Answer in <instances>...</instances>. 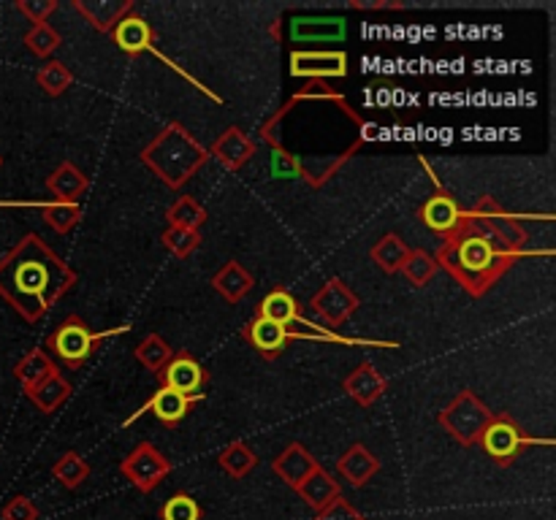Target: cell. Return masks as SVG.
Wrapping results in <instances>:
<instances>
[{
  "label": "cell",
  "mask_w": 556,
  "mask_h": 520,
  "mask_svg": "<svg viewBox=\"0 0 556 520\" xmlns=\"http://www.w3.org/2000/svg\"><path fill=\"white\" fill-rule=\"evenodd\" d=\"M524 247L526 231L521 223L491 196H483L472 209L461 212L459 228L442 239L434 260L472 298H480L513 269Z\"/></svg>",
  "instance_id": "1"
},
{
  "label": "cell",
  "mask_w": 556,
  "mask_h": 520,
  "mask_svg": "<svg viewBox=\"0 0 556 520\" xmlns=\"http://www.w3.org/2000/svg\"><path fill=\"white\" fill-rule=\"evenodd\" d=\"M79 282L77 271L39 236H23L0 258V298L36 325Z\"/></svg>",
  "instance_id": "2"
},
{
  "label": "cell",
  "mask_w": 556,
  "mask_h": 520,
  "mask_svg": "<svg viewBox=\"0 0 556 520\" xmlns=\"http://www.w3.org/2000/svg\"><path fill=\"white\" fill-rule=\"evenodd\" d=\"M139 163H144L166 187L180 190L209 163V152L182 123H169L139 152Z\"/></svg>",
  "instance_id": "3"
},
{
  "label": "cell",
  "mask_w": 556,
  "mask_h": 520,
  "mask_svg": "<svg viewBox=\"0 0 556 520\" xmlns=\"http://www.w3.org/2000/svg\"><path fill=\"white\" fill-rule=\"evenodd\" d=\"M128 325H120L117 331H93L79 315H69L50 336H47V350L50 355H55L63 366L69 369H79L90 360V355L96 352V347L115 333H125Z\"/></svg>",
  "instance_id": "4"
},
{
  "label": "cell",
  "mask_w": 556,
  "mask_h": 520,
  "mask_svg": "<svg viewBox=\"0 0 556 520\" xmlns=\"http://www.w3.org/2000/svg\"><path fill=\"white\" fill-rule=\"evenodd\" d=\"M491 417H494V412L472 390H459L453 396V401L437 415V423L459 444L472 447V444L480 442V436H483L486 425L491 423Z\"/></svg>",
  "instance_id": "5"
},
{
  "label": "cell",
  "mask_w": 556,
  "mask_h": 520,
  "mask_svg": "<svg viewBox=\"0 0 556 520\" xmlns=\"http://www.w3.org/2000/svg\"><path fill=\"white\" fill-rule=\"evenodd\" d=\"M120 471L136 490L153 493L171 474V461L153 442H142L123 458Z\"/></svg>",
  "instance_id": "6"
},
{
  "label": "cell",
  "mask_w": 556,
  "mask_h": 520,
  "mask_svg": "<svg viewBox=\"0 0 556 520\" xmlns=\"http://www.w3.org/2000/svg\"><path fill=\"white\" fill-rule=\"evenodd\" d=\"M534 439L526 436L521 431V425L510 417V415H502V412H494L491 423L486 425L483 436H480V447L486 450V455L496 463V466H510L515 463V458L521 455V450L526 444H532Z\"/></svg>",
  "instance_id": "7"
},
{
  "label": "cell",
  "mask_w": 556,
  "mask_h": 520,
  "mask_svg": "<svg viewBox=\"0 0 556 520\" xmlns=\"http://www.w3.org/2000/svg\"><path fill=\"white\" fill-rule=\"evenodd\" d=\"M358 306H361L358 296L342 279H329L310 301V309L326 323L329 331L345 325Z\"/></svg>",
  "instance_id": "8"
},
{
  "label": "cell",
  "mask_w": 556,
  "mask_h": 520,
  "mask_svg": "<svg viewBox=\"0 0 556 520\" xmlns=\"http://www.w3.org/2000/svg\"><path fill=\"white\" fill-rule=\"evenodd\" d=\"M348 55L339 50H318V52H307V50H296L291 52V77L296 79H345L348 77Z\"/></svg>",
  "instance_id": "9"
},
{
  "label": "cell",
  "mask_w": 556,
  "mask_h": 520,
  "mask_svg": "<svg viewBox=\"0 0 556 520\" xmlns=\"http://www.w3.org/2000/svg\"><path fill=\"white\" fill-rule=\"evenodd\" d=\"M163 388H171L182 396H199L209 385V371L188 350H174L171 360L158 374Z\"/></svg>",
  "instance_id": "10"
},
{
  "label": "cell",
  "mask_w": 556,
  "mask_h": 520,
  "mask_svg": "<svg viewBox=\"0 0 556 520\" xmlns=\"http://www.w3.org/2000/svg\"><path fill=\"white\" fill-rule=\"evenodd\" d=\"M201 401H204V393H199V396H182V393H177V390L161 385V390H155V393L150 396V401L142 404L139 412H134L123 425L128 428L136 417H142L144 412H153L163 425L174 428V425H180V423H182V420H185Z\"/></svg>",
  "instance_id": "11"
},
{
  "label": "cell",
  "mask_w": 556,
  "mask_h": 520,
  "mask_svg": "<svg viewBox=\"0 0 556 520\" xmlns=\"http://www.w3.org/2000/svg\"><path fill=\"white\" fill-rule=\"evenodd\" d=\"M109 36H112V41L117 44V50H120L123 55H128V58H139V55H144V52H153V55H158L161 60H166V55H161L158 47H155V33H153L150 23H147L144 17L134 14V12H131L128 17H123ZM166 66H171V63L166 60Z\"/></svg>",
  "instance_id": "12"
},
{
  "label": "cell",
  "mask_w": 556,
  "mask_h": 520,
  "mask_svg": "<svg viewBox=\"0 0 556 520\" xmlns=\"http://www.w3.org/2000/svg\"><path fill=\"white\" fill-rule=\"evenodd\" d=\"M288 36L293 44H339L348 36V23L342 17H293Z\"/></svg>",
  "instance_id": "13"
},
{
  "label": "cell",
  "mask_w": 556,
  "mask_h": 520,
  "mask_svg": "<svg viewBox=\"0 0 556 520\" xmlns=\"http://www.w3.org/2000/svg\"><path fill=\"white\" fill-rule=\"evenodd\" d=\"M207 152H209V158H215L223 169H228L231 174H236V171L245 169V163H250V160L258 155V144H255L242 128L231 125V128H226V131L218 136V141H215L212 150H207Z\"/></svg>",
  "instance_id": "14"
},
{
  "label": "cell",
  "mask_w": 556,
  "mask_h": 520,
  "mask_svg": "<svg viewBox=\"0 0 556 520\" xmlns=\"http://www.w3.org/2000/svg\"><path fill=\"white\" fill-rule=\"evenodd\" d=\"M434 187H437V193L431 198H426V204L418 209V217L429 231H434L437 236L445 239L448 233H453L459 228L464 209L456 204V198L448 190L440 187V182H434Z\"/></svg>",
  "instance_id": "15"
},
{
  "label": "cell",
  "mask_w": 556,
  "mask_h": 520,
  "mask_svg": "<svg viewBox=\"0 0 556 520\" xmlns=\"http://www.w3.org/2000/svg\"><path fill=\"white\" fill-rule=\"evenodd\" d=\"M71 6L98 33H112L117 23L136 9L134 0H74Z\"/></svg>",
  "instance_id": "16"
},
{
  "label": "cell",
  "mask_w": 556,
  "mask_h": 520,
  "mask_svg": "<svg viewBox=\"0 0 556 520\" xmlns=\"http://www.w3.org/2000/svg\"><path fill=\"white\" fill-rule=\"evenodd\" d=\"M242 336H245V342H247L255 352H261L266 360L280 358V355L285 352L288 342H291V333H288L285 325H277V323L264 320V317H253V320L242 328Z\"/></svg>",
  "instance_id": "17"
},
{
  "label": "cell",
  "mask_w": 556,
  "mask_h": 520,
  "mask_svg": "<svg viewBox=\"0 0 556 520\" xmlns=\"http://www.w3.org/2000/svg\"><path fill=\"white\" fill-rule=\"evenodd\" d=\"M320 463L315 461V455L301 444V442H291L274 461H272V469L274 474L288 485V488H299Z\"/></svg>",
  "instance_id": "18"
},
{
  "label": "cell",
  "mask_w": 556,
  "mask_h": 520,
  "mask_svg": "<svg viewBox=\"0 0 556 520\" xmlns=\"http://www.w3.org/2000/svg\"><path fill=\"white\" fill-rule=\"evenodd\" d=\"M342 390L358 404V406H372L385 390H388V379L369 363H358L345 379H342Z\"/></svg>",
  "instance_id": "19"
},
{
  "label": "cell",
  "mask_w": 556,
  "mask_h": 520,
  "mask_svg": "<svg viewBox=\"0 0 556 520\" xmlns=\"http://www.w3.org/2000/svg\"><path fill=\"white\" fill-rule=\"evenodd\" d=\"M380 469V461L372 455V450L361 442L350 444L339 458H337V471L339 477L353 485V488H364Z\"/></svg>",
  "instance_id": "20"
},
{
  "label": "cell",
  "mask_w": 556,
  "mask_h": 520,
  "mask_svg": "<svg viewBox=\"0 0 556 520\" xmlns=\"http://www.w3.org/2000/svg\"><path fill=\"white\" fill-rule=\"evenodd\" d=\"M88 187H90V177L71 160L60 163L47 177V190L55 198V204H77L88 193Z\"/></svg>",
  "instance_id": "21"
},
{
  "label": "cell",
  "mask_w": 556,
  "mask_h": 520,
  "mask_svg": "<svg viewBox=\"0 0 556 520\" xmlns=\"http://www.w3.org/2000/svg\"><path fill=\"white\" fill-rule=\"evenodd\" d=\"M296 493H299V496L304 498V504H307L310 509H315V512H323V509L334 506V504L342 498L339 482H337L323 466H318V469L296 488Z\"/></svg>",
  "instance_id": "22"
},
{
  "label": "cell",
  "mask_w": 556,
  "mask_h": 520,
  "mask_svg": "<svg viewBox=\"0 0 556 520\" xmlns=\"http://www.w3.org/2000/svg\"><path fill=\"white\" fill-rule=\"evenodd\" d=\"M228 304H239L255 285V277L239 263V260H226L215 274H212V282H209Z\"/></svg>",
  "instance_id": "23"
},
{
  "label": "cell",
  "mask_w": 556,
  "mask_h": 520,
  "mask_svg": "<svg viewBox=\"0 0 556 520\" xmlns=\"http://www.w3.org/2000/svg\"><path fill=\"white\" fill-rule=\"evenodd\" d=\"M71 393H74V388H71V382L63 377V371H55L52 377H47L44 382H39L33 390H28L25 396H28V401L42 412V415H52V412H58L69 398H71Z\"/></svg>",
  "instance_id": "24"
},
{
  "label": "cell",
  "mask_w": 556,
  "mask_h": 520,
  "mask_svg": "<svg viewBox=\"0 0 556 520\" xmlns=\"http://www.w3.org/2000/svg\"><path fill=\"white\" fill-rule=\"evenodd\" d=\"M55 371H60L58 363H55V358H52L47 350H42V347L31 350V352L14 366V377H17V382L23 385L25 393L33 390V388H36L39 382H44L47 377H52Z\"/></svg>",
  "instance_id": "25"
},
{
  "label": "cell",
  "mask_w": 556,
  "mask_h": 520,
  "mask_svg": "<svg viewBox=\"0 0 556 520\" xmlns=\"http://www.w3.org/2000/svg\"><path fill=\"white\" fill-rule=\"evenodd\" d=\"M255 317H264V320H272V323L288 328V325H293L301 317V304L285 287H277V290L264 296V301L258 304V315Z\"/></svg>",
  "instance_id": "26"
},
{
  "label": "cell",
  "mask_w": 556,
  "mask_h": 520,
  "mask_svg": "<svg viewBox=\"0 0 556 520\" xmlns=\"http://www.w3.org/2000/svg\"><path fill=\"white\" fill-rule=\"evenodd\" d=\"M410 255V247L404 244V239L399 233H383L372 250H369V258L375 260V266L385 274H396L402 271V263L407 260Z\"/></svg>",
  "instance_id": "27"
},
{
  "label": "cell",
  "mask_w": 556,
  "mask_h": 520,
  "mask_svg": "<svg viewBox=\"0 0 556 520\" xmlns=\"http://www.w3.org/2000/svg\"><path fill=\"white\" fill-rule=\"evenodd\" d=\"M220 469L234 477V479H245L255 466H258V455L253 447H247L245 442H231L220 455H218Z\"/></svg>",
  "instance_id": "28"
},
{
  "label": "cell",
  "mask_w": 556,
  "mask_h": 520,
  "mask_svg": "<svg viewBox=\"0 0 556 520\" xmlns=\"http://www.w3.org/2000/svg\"><path fill=\"white\" fill-rule=\"evenodd\" d=\"M207 209L193 198V196H180L169 209H166V220L174 228H188V231H199L207 223Z\"/></svg>",
  "instance_id": "29"
},
{
  "label": "cell",
  "mask_w": 556,
  "mask_h": 520,
  "mask_svg": "<svg viewBox=\"0 0 556 520\" xmlns=\"http://www.w3.org/2000/svg\"><path fill=\"white\" fill-rule=\"evenodd\" d=\"M134 355H136V360H139L144 369H150L153 374H161V371H163V366L171 360L174 347H171V344H169L161 333H150L144 342H139V344H136Z\"/></svg>",
  "instance_id": "30"
},
{
  "label": "cell",
  "mask_w": 556,
  "mask_h": 520,
  "mask_svg": "<svg viewBox=\"0 0 556 520\" xmlns=\"http://www.w3.org/2000/svg\"><path fill=\"white\" fill-rule=\"evenodd\" d=\"M52 477H55L63 488L77 490V488L90 477V463H88L79 452L69 450V452H63V455L58 458V463L52 466Z\"/></svg>",
  "instance_id": "31"
},
{
  "label": "cell",
  "mask_w": 556,
  "mask_h": 520,
  "mask_svg": "<svg viewBox=\"0 0 556 520\" xmlns=\"http://www.w3.org/2000/svg\"><path fill=\"white\" fill-rule=\"evenodd\" d=\"M36 82H39V87H42L47 96L60 98V96H66L69 87L74 85V74H71V68H69L66 63H60V60H47V63L36 71Z\"/></svg>",
  "instance_id": "32"
},
{
  "label": "cell",
  "mask_w": 556,
  "mask_h": 520,
  "mask_svg": "<svg viewBox=\"0 0 556 520\" xmlns=\"http://www.w3.org/2000/svg\"><path fill=\"white\" fill-rule=\"evenodd\" d=\"M42 217L55 233L66 236L82 223V206L79 204H55L52 201V204L42 206Z\"/></svg>",
  "instance_id": "33"
},
{
  "label": "cell",
  "mask_w": 556,
  "mask_h": 520,
  "mask_svg": "<svg viewBox=\"0 0 556 520\" xmlns=\"http://www.w3.org/2000/svg\"><path fill=\"white\" fill-rule=\"evenodd\" d=\"M402 271L412 287H426L437 274V260L426 250H410L407 260L402 263Z\"/></svg>",
  "instance_id": "34"
},
{
  "label": "cell",
  "mask_w": 556,
  "mask_h": 520,
  "mask_svg": "<svg viewBox=\"0 0 556 520\" xmlns=\"http://www.w3.org/2000/svg\"><path fill=\"white\" fill-rule=\"evenodd\" d=\"M23 44L28 47L31 55H36V58H50V55L63 44V36H60L50 23H42V25H33V28L25 33Z\"/></svg>",
  "instance_id": "35"
},
{
  "label": "cell",
  "mask_w": 556,
  "mask_h": 520,
  "mask_svg": "<svg viewBox=\"0 0 556 520\" xmlns=\"http://www.w3.org/2000/svg\"><path fill=\"white\" fill-rule=\"evenodd\" d=\"M161 244L174 255V258H190L199 247H201V233L199 231H188V228H174L169 225L161 233Z\"/></svg>",
  "instance_id": "36"
},
{
  "label": "cell",
  "mask_w": 556,
  "mask_h": 520,
  "mask_svg": "<svg viewBox=\"0 0 556 520\" xmlns=\"http://www.w3.org/2000/svg\"><path fill=\"white\" fill-rule=\"evenodd\" d=\"M161 520H201V504L190 493H174L163 501Z\"/></svg>",
  "instance_id": "37"
},
{
  "label": "cell",
  "mask_w": 556,
  "mask_h": 520,
  "mask_svg": "<svg viewBox=\"0 0 556 520\" xmlns=\"http://www.w3.org/2000/svg\"><path fill=\"white\" fill-rule=\"evenodd\" d=\"M269 166H272V177L274 179H304V163L288 152L285 147H272L269 152Z\"/></svg>",
  "instance_id": "38"
},
{
  "label": "cell",
  "mask_w": 556,
  "mask_h": 520,
  "mask_svg": "<svg viewBox=\"0 0 556 520\" xmlns=\"http://www.w3.org/2000/svg\"><path fill=\"white\" fill-rule=\"evenodd\" d=\"M14 9L33 25H42L50 20V14L58 12V0H17Z\"/></svg>",
  "instance_id": "39"
},
{
  "label": "cell",
  "mask_w": 556,
  "mask_h": 520,
  "mask_svg": "<svg viewBox=\"0 0 556 520\" xmlns=\"http://www.w3.org/2000/svg\"><path fill=\"white\" fill-rule=\"evenodd\" d=\"M0 520H39V506L28 496L20 493L0 509Z\"/></svg>",
  "instance_id": "40"
},
{
  "label": "cell",
  "mask_w": 556,
  "mask_h": 520,
  "mask_svg": "<svg viewBox=\"0 0 556 520\" xmlns=\"http://www.w3.org/2000/svg\"><path fill=\"white\" fill-rule=\"evenodd\" d=\"M312 520H366L348 498H339L334 506H329V509H323V512H318Z\"/></svg>",
  "instance_id": "41"
},
{
  "label": "cell",
  "mask_w": 556,
  "mask_h": 520,
  "mask_svg": "<svg viewBox=\"0 0 556 520\" xmlns=\"http://www.w3.org/2000/svg\"><path fill=\"white\" fill-rule=\"evenodd\" d=\"M0 166H4V158H0Z\"/></svg>",
  "instance_id": "42"
}]
</instances>
